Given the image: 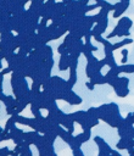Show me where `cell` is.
Instances as JSON below:
<instances>
[{
	"label": "cell",
	"mask_w": 134,
	"mask_h": 156,
	"mask_svg": "<svg viewBox=\"0 0 134 156\" xmlns=\"http://www.w3.org/2000/svg\"><path fill=\"white\" fill-rule=\"evenodd\" d=\"M85 87H86V89H88V90H94V87H95V85H94L90 80H88V82L85 83Z\"/></svg>",
	"instance_id": "d6a6232c"
},
{
	"label": "cell",
	"mask_w": 134,
	"mask_h": 156,
	"mask_svg": "<svg viewBox=\"0 0 134 156\" xmlns=\"http://www.w3.org/2000/svg\"><path fill=\"white\" fill-rule=\"evenodd\" d=\"M68 71H69V77L67 79V83H68V88L72 89L76 85V83H77V69L69 68Z\"/></svg>",
	"instance_id": "8fae6325"
},
{
	"label": "cell",
	"mask_w": 134,
	"mask_h": 156,
	"mask_svg": "<svg viewBox=\"0 0 134 156\" xmlns=\"http://www.w3.org/2000/svg\"><path fill=\"white\" fill-rule=\"evenodd\" d=\"M134 147V138H127V150Z\"/></svg>",
	"instance_id": "f546056e"
},
{
	"label": "cell",
	"mask_w": 134,
	"mask_h": 156,
	"mask_svg": "<svg viewBox=\"0 0 134 156\" xmlns=\"http://www.w3.org/2000/svg\"><path fill=\"white\" fill-rule=\"evenodd\" d=\"M88 113L91 117H94V118H99V110H97V107H89L88 108Z\"/></svg>",
	"instance_id": "4316f807"
},
{
	"label": "cell",
	"mask_w": 134,
	"mask_h": 156,
	"mask_svg": "<svg viewBox=\"0 0 134 156\" xmlns=\"http://www.w3.org/2000/svg\"><path fill=\"white\" fill-rule=\"evenodd\" d=\"M16 118H15V116H10V118L6 121V124H5V130H7V132H10V129L13 127V126H16Z\"/></svg>",
	"instance_id": "d6986e66"
},
{
	"label": "cell",
	"mask_w": 134,
	"mask_h": 156,
	"mask_svg": "<svg viewBox=\"0 0 134 156\" xmlns=\"http://www.w3.org/2000/svg\"><path fill=\"white\" fill-rule=\"evenodd\" d=\"M95 73H96L95 68H94L93 66H90V65H88V63H86V66H85V76H86L88 78H91Z\"/></svg>",
	"instance_id": "603a6c76"
},
{
	"label": "cell",
	"mask_w": 134,
	"mask_h": 156,
	"mask_svg": "<svg viewBox=\"0 0 134 156\" xmlns=\"http://www.w3.org/2000/svg\"><path fill=\"white\" fill-rule=\"evenodd\" d=\"M65 49H67V46H66V44L62 41V43L57 46V52H58V54H62V51H63Z\"/></svg>",
	"instance_id": "4dcf8cb0"
},
{
	"label": "cell",
	"mask_w": 134,
	"mask_h": 156,
	"mask_svg": "<svg viewBox=\"0 0 134 156\" xmlns=\"http://www.w3.org/2000/svg\"><path fill=\"white\" fill-rule=\"evenodd\" d=\"M51 83H52V87L57 89H69L67 79H63L60 76H51Z\"/></svg>",
	"instance_id": "52a82bcc"
},
{
	"label": "cell",
	"mask_w": 134,
	"mask_h": 156,
	"mask_svg": "<svg viewBox=\"0 0 134 156\" xmlns=\"http://www.w3.org/2000/svg\"><path fill=\"white\" fill-rule=\"evenodd\" d=\"M94 143L96 144V146H97V149H99V152L100 154H102V155H105V156H111V154H110V151H111V146L105 141V139L104 138H101V136H99V135H96V136H94Z\"/></svg>",
	"instance_id": "7a4b0ae2"
},
{
	"label": "cell",
	"mask_w": 134,
	"mask_h": 156,
	"mask_svg": "<svg viewBox=\"0 0 134 156\" xmlns=\"http://www.w3.org/2000/svg\"><path fill=\"white\" fill-rule=\"evenodd\" d=\"M104 54H105V58H106V62H107V66L110 68H115L117 67V62H116V58H115V55H113V50H112V45L111 46H105L104 48Z\"/></svg>",
	"instance_id": "5b68a950"
},
{
	"label": "cell",
	"mask_w": 134,
	"mask_h": 156,
	"mask_svg": "<svg viewBox=\"0 0 134 156\" xmlns=\"http://www.w3.org/2000/svg\"><path fill=\"white\" fill-rule=\"evenodd\" d=\"M7 73H12V69L7 66V67H5V68H1V72H0V74H2V76H5V74H7Z\"/></svg>",
	"instance_id": "1f68e13d"
},
{
	"label": "cell",
	"mask_w": 134,
	"mask_h": 156,
	"mask_svg": "<svg viewBox=\"0 0 134 156\" xmlns=\"http://www.w3.org/2000/svg\"><path fill=\"white\" fill-rule=\"evenodd\" d=\"M38 134H39V132L33 130V129H32L30 132H24V134H23V140H24L28 145H34Z\"/></svg>",
	"instance_id": "9c48e42d"
},
{
	"label": "cell",
	"mask_w": 134,
	"mask_h": 156,
	"mask_svg": "<svg viewBox=\"0 0 134 156\" xmlns=\"http://www.w3.org/2000/svg\"><path fill=\"white\" fill-rule=\"evenodd\" d=\"M119 156H122V154H121V155H119Z\"/></svg>",
	"instance_id": "d590c367"
},
{
	"label": "cell",
	"mask_w": 134,
	"mask_h": 156,
	"mask_svg": "<svg viewBox=\"0 0 134 156\" xmlns=\"http://www.w3.org/2000/svg\"><path fill=\"white\" fill-rule=\"evenodd\" d=\"M107 27H108V17H105V18H102L101 21H99V22L93 27V29H91L93 37H94V35H102V34L106 32Z\"/></svg>",
	"instance_id": "3957f363"
},
{
	"label": "cell",
	"mask_w": 134,
	"mask_h": 156,
	"mask_svg": "<svg viewBox=\"0 0 134 156\" xmlns=\"http://www.w3.org/2000/svg\"><path fill=\"white\" fill-rule=\"evenodd\" d=\"M129 4H130V1H121L119 7H118L117 10H115V11H113L112 17H113V18H119V17H122V15L128 10Z\"/></svg>",
	"instance_id": "ba28073f"
},
{
	"label": "cell",
	"mask_w": 134,
	"mask_h": 156,
	"mask_svg": "<svg viewBox=\"0 0 134 156\" xmlns=\"http://www.w3.org/2000/svg\"><path fill=\"white\" fill-rule=\"evenodd\" d=\"M118 67L122 73H134V63H124L119 65Z\"/></svg>",
	"instance_id": "e0dca14e"
},
{
	"label": "cell",
	"mask_w": 134,
	"mask_h": 156,
	"mask_svg": "<svg viewBox=\"0 0 134 156\" xmlns=\"http://www.w3.org/2000/svg\"><path fill=\"white\" fill-rule=\"evenodd\" d=\"M48 156H57V154H56L55 151H52V152H49V154H48Z\"/></svg>",
	"instance_id": "836d02e7"
},
{
	"label": "cell",
	"mask_w": 134,
	"mask_h": 156,
	"mask_svg": "<svg viewBox=\"0 0 134 156\" xmlns=\"http://www.w3.org/2000/svg\"><path fill=\"white\" fill-rule=\"evenodd\" d=\"M58 69L62 71V72L69 69V52H68V49H65L62 51V54H60Z\"/></svg>",
	"instance_id": "277c9868"
},
{
	"label": "cell",
	"mask_w": 134,
	"mask_h": 156,
	"mask_svg": "<svg viewBox=\"0 0 134 156\" xmlns=\"http://www.w3.org/2000/svg\"><path fill=\"white\" fill-rule=\"evenodd\" d=\"M119 66V65H118ZM115 67V68H110L108 71H107V73L105 74V77H106V79H110V78H115V77H118L119 76V73H122L121 71H119V67Z\"/></svg>",
	"instance_id": "9a60e30c"
},
{
	"label": "cell",
	"mask_w": 134,
	"mask_h": 156,
	"mask_svg": "<svg viewBox=\"0 0 134 156\" xmlns=\"http://www.w3.org/2000/svg\"><path fill=\"white\" fill-rule=\"evenodd\" d=\"M37 50H38V52H39V55H40V57H41L43 60L54 58L52 48H51L49 44H45V45H43L41 48H39V49H37Z\"/></svg>",
	"instance_id": "8992f818"
},
{
	"label": "cell",
	"mask_w": 134,
	"mask_h": 156,
	"mask_svg": "<svg viewBox=\"0 0 134 156\" xmlns=\"http://www.w3.org/2000/svg\"><path fill=\"white\" fill-rule=\"evenodd\" d=\"M44 136H45V139H46V141H48L49 144H54L55 140L58 138L57 133H56L54 129H49L46 133H44Z\"/></svg>",
	"instance_id": "4fadbf2b"
},
{
	"label": "cell",
	"mask_w": 134,
	"mask_h": 156,
	"mask_svg": "<svg viewBox=\"0 0 134 156\" xmlns=\"http://www.w3.org/2000/svg\"><path fill=\"white\" fill-rule=\"evenodd\" d=\"M89 80L94 85H97V84H107V79H106L105 74H101V72H96L91 78H89Z\"/></svg>",
	"instance_id": "30bf717a"
},
{
	"label": "cell",
	"mask_w": 134,
	"mask_h": 156,
	"mask_svg": "<svg viewBox=\"0 0 134 156\" xmlns=\"http://www.w3.org/2000/svg\"><path fill=\"white\" fill-rule=\"evenodd\" d=\"M61 100L68 102L69 105H80L82 98L73 91V89H61Z\"/></svg>",
	"instance_id": "6da1fadb"
},
{
	"label": "cell",
	"mask_w": 134,
	"mask_h": 156,
	"mask_svg": "<svg viewBox=\"0 0 134 156\" xmlns=\"http://www.w3.org/2000/svg\"><path fill=\"white\" fill-rule=\"evenodd\" d=\"M127 138H134V126H128V129H127Z\"/></svg>",
	"instance_id": "f1b7e54d"
},
{
	"label": "cell",
	"mask_w": 134,
	"mask_h": 156,
	"mask_svg": "<svg viewBox=\"0 0 134 156\" xmlns=\"http://www.w3.org/2000/svg\"><path fill=\"white\" fill-rule=\"evenodd\" d=\"M94 1H95V2H99V1H100V0H94Z\"/></svg>",
	"instance_id": "e575fe53"
},
{
	"label": "cell",
	"mask_w": 134,
	"mask_h": 156,
	"mask_svg": "<svg viewBox=\"0 0 134 156\" xmlns=\"http://www.w3.org/2000/svg\"><path fill=\"white\" fill-rule=\"evenodd\" d=\"M124 123L127 126H134V113L129 112L125 117H124Z\"/></svg>",
	"instance_id": "cb8c5ba5"
},
{
	"label": "cell",
	"mask_w": 134,
	"mask_h": 156,
	"mask_svg": "<svg viewBox=\"0 0 134 156\" xmlns=\"http://www.w3.org/2000/svg\"><path fill=\"white\" fill-rule=\"evenodd\" d=\"M115 93L118 98H125L129 94V87H119L115 89Z\"/></svg>",
	"instance_id": "2e32d148"
},
{
	"label": "cell",
	"mask_w": 134,
	"mask_h": 156,
	"mask_svg": "<svg viewBox=\"0 0 134 156\" xmlns=\"http://www.w3.org/2000/svg\"><path fill=\"white\" fill-rule=\"evenodd\" d=\"M117 23L121 24L123 28H127V29H130L132 26H133V21H132L129 17H127V16H122V17H119V20H118Z\"/></svg>",
	"instance_id": "5bb4252c"
},
{
	"label": "cell",
	"mask_w": 134,
	"mask_h": 156,
	"mask_svg": "<svg viewBox=\"0 0 134 156\" xmlns=\"http://www.w3.org/2000/svg\"><path fill=\"white\" fill-rule=\"evenodd\" d=\"M121 55H122L121 65L127 63V62H128V50H127V49H122V50H121Z\"/></svg>",
	"instance_id": "484cf974"
},
{
	"label": "cell",
	"mask_w": 134,
	"mask_h": 156,
	"mask_svg": "<svg viewBox=\"0 0 134 156\" xmlns=\"http://www.w3.org/2000/svg\"><path fill=\"white\" fill-rule=\"evenodd\" d=\"M108 12H110V11H108L107 9H104V7H101V9H100V11H99L96 15H94V16H95V21H96V23H97L99 21H101L102 18L107 17Z\"/></svg>",
	"instance_id": "ac0fdd59"
},
{
	"label": "cell",
	"mask_w": 134,
	"mask_h": 156,
	"mask_svg": "<svg viewBox=\"0 0 134 156\" xmlns=\"http://www.w3.org/2000/svg\"><path fill=\"white\" fill-rule=\"evenodd\" d=\"M132 43H133V39L129 38V37H127V38L122 39L121 41L112 44V50H113V51H115V50H118V49H121V48H123V46H125V45H128V44H132Z\"/></svg>",
	"instance_id": "7c38bea8"
},
{
	"label": "cell",
	"mask_w": 134,
	"mask_h": 156,
	"mask_svg": "<svg viewBox=\"0 0 134 156\" xmlns=\"http://www.w3.org/2000/svg\"><path fill=\"white\" fill-rule=\"evenodd\" d=\"M72 154H73V156H85L80 147H74V149H72Z\"/></svg>",
	"instance_id": "83f0119b"
},
{
	"label": "cell",
	"mask_w": 134,
	"mask_h": 156,
	"mask_svg": "<svg viewBox=\"0 0 134 156\" xmlns=\"http://www.w3.org/2000/svg\"><path fill=\"white\" fill-rule=\"evenodd\" d=\"M5 140H11V136H10V132L0 128V141H5Z\"/></svg>",
	"instance_id": "7402d4cb"
},
{
	"label": "cell",
	"mask_w": 134,
	"mask_h": 156,
	"mask_svg": "<svg viewBox=\"0 0 134 156\" xmlns=\"http://www.w3.org/2000/svg\"><path fill=\"white\" fill-rule=\"evenodd\" d=\"M117 150H127V138H119V140L116 144Z\"/></svg>",
	"instance_id": "44dd1931"
},
{
	"label": "cell",
	"mask_w": 134,
	"mask_h": 156,
	"mask_svg": "<svg viewBox=\"0 0 134 156\" xmlns=\"http://www.w3.org/2000/svg\"><path fill=\"white\" fill-rule=\"evenodd\" d=\"M29 107H30V112L33 113V117H35V118H39L40 116H43L41 115V108L39 107V106H35V105H29Z\"/></svg>",
	"instance_id": "ffe728a7"
},
{
	"label": "cell",
	"mask_w": 134,
	"mask_h": 156,
	"mask_svg": "<svg viewBox=\"0 0 134 156\" xmlns=\"http://www.w3.org/2000/svg\"><path fill=\"white\" fill-rule=\"evenodd\" d=\"M13 154H15V151L13 150H10L7 146H4V147L0 149V156H11Z\"/></svg>",
	"instance_id": "d4e9b609"
}]
</instances>
